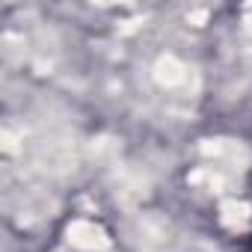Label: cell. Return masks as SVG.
<instances>
[{
  "label": "cell",
  "instance_id": "6da1fadb",
  "mask_svg": "<svg viewBox=\"0 0 252 252\" xmlns=\"http://www.w3.org/2000/svg\"><path fill=\"white\" fill-rule=\"evenodd\" d=\"M243 249H246V252H252V234L246 237V246H243Z\"/></svg>",
  "mask_w": 252,
  "mask_h": 252
}]
</instances>
